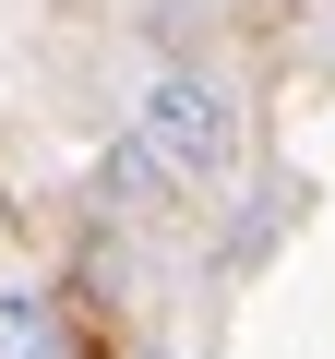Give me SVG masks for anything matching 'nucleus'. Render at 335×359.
<instances>
[{
    "instance_id": "1",
    "label": "nucleus",
    "mask_w": 335,
    "mask_h": 359,
    "mask_svg": "<svg viewBox=\"0 0 335 359\" xmlns=\"http://www.w3.org/2000/svg\"><path fill=\"white\" fill-rule=\"evenodd\" d=\"M132 132L156 144V168L180 180V192H216V180L240 168V108H228L216 72H156L144 108H132Z\"/></svg>"
},
{
    "instance_id": "2",
    "label": "nucleus",
    "mask_w": 335,
    "mask_h": 359,
    "mask_svg": "<svg viewBox=\"0 0 335 359\" xmlns=\"http://www.w3.org/2000/svg\"><path fill=\"white\" fill-rule=\"evenodd\" d=\"M0 359H60V311L25 276H0Z\"/></svg>"
}]
</instances>
